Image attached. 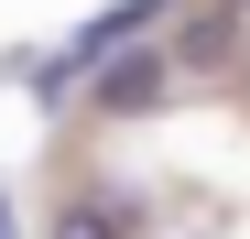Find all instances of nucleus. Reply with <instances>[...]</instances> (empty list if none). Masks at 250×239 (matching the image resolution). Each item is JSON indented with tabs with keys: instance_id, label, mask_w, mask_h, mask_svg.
<instances>
[{
	"instance_id": "3",
	"label": "nucleus",
	"mask_w": 250,
	"mask_h": 239,
	"mask_svg": "<svg viewBox=\"0 0 250 239\" xmlns=\"http://www.w3.org/2000/svg\"><path fill=\"white\" fill-rule=\"evenodd\" d=\"M44 239H131V218H120V196H65Z\"/></svg>"
},
{
	"instance_id": "2",
	"label": "nucleus",
	"mask_w": 250,
	"mask_h": 239,
	"mask_svg": "<svg viewBox=\"0 0 250 239\" xmlns=\"http://www.w3.org/2000/svg\"><path fill=\"white\" fill-rule=\"evenodd\" d=\"M174 11V0H109V11H87L76 22V55H109V44H142V33Z\"/></svg>"
},
{
	"instance_id": "4",
	"label": "nucleus",
	"mask_w": 250,
	"mask_h": 239,
	"mask_svg": "<svg viewBox=\"0 0 250 239\" xmlns=\"http://www.w3.org/2000/svg\"><path fill=\"white\" fill-rule=\"evenodd\" d=\"M22 87H33V98H44V109H65V98H87V55H76V44H65V55H44V65H33V76H22Z\"/></svg>"
},
{
	"instance_id": "1",
	"label": "nucleus",
	"mask_w": 250,
	"mask_h": 239,
	"mask_svg": "<svg viewBox=\"0 0 250 239\" xmlns=\"http://www.w3.org/2000/svg\"><path fill=\"white\" fill-rule=\"evenodd\" d=\"M87 98L109 120H142V109L174 98V55H163L152 33H142V44H109V55H87Z\"/></svg>"
},
{
	"instance_id": "5",
	"label": "nucleus",
	"mask_w": 250,
	"mask_h": 239,
	"mask_svg": "<svg viewBox=\"0 0 250 239\" xmlns=\"http://www.w3.org/2000/svg\"><path fill=\"white\" fill-rule=\"evenodd\" d=\"M218 11H250V0H218Z\"/></svg>"
}]
</instances>
